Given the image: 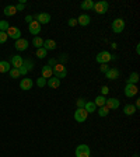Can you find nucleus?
<instances>
[{
	"label": "nucleus",
	"instance_id": "nucleus-1",
	"mask_svg": "<svg viewBox=\"0 0 140 157\" xmlns=\"http://www.w3.org/2000/svg\"><path fill=\"white\" fill-rule=\"evenodd\" d=\"M52 70H53V76H55V77H58L59 80H60V78H65L66 76H67V69H66L65 65L58 63L56 66H53V67H52Z\"/></svg>",
	"mask_w": 140,
	"mask_h": 157
},
{
	"label": "nucleus",
	"instance_id": "nucleus-2",
	"mask_svg": "<svg viewBox=\"0 0 140 157\" xmlns=\"http://www.w3.org/2000/svg\"><path fill=\"white\" fill-rule=\"evenodd\" d=\"M91 156V150H90V146L87 144H78L76 147V157H90Z\"/></svg>",
	"mask_w": 140,
	"mask_h": 157
},
{
	"label": "nucleus",
	"instance_id": "nucleus-3",
	"mask_svg": "<svg viewBox=\"0 0 140 157\" xmlns=\"http://www.w3.org/2000/svg\"><path fill=\"white\" fill-rule=\"evenodd\" d=\"M109 60H112V55L108 52V51H102V52H100L97 56H95V62L100 63V65L108 63Z\"/></svg>",
	"mask_w": 140,
	"mask_h": 157
},
{
	"label": "nucleus",
	"instance_id": "nucleus-4",
	"mask_svg": "<svg viewBox=\"0 0 140 157\" xmlns=\"http://www.w3.org/2000/svg\"><path fill=\"white\" fill-rule=\"evenodd\" d=\"M108 9H109V3L108 2H105V0H102V2H98V3H94V11L97 14H105L108 11Z\"/></svg>",
	"mask_w": 140,
	"mask_h": 157
},
{
	"label": "nucleus",
	"instance_id": "nucleus-5",
	"mask_svg": "<svg viewBox=\"0 0 140 157\" xmlns=\"http://www.w3.org/2000/svg\"><path fill=\"white\" fill-rule=\"evenodd\" d=\"M112 31L115 34H121L122 31L125 29V20L123 18H115L112 21Z\"/></svg>",
	"mask_w": 140,
	"mask_h": 157
},
{
	"label": "nucleus",
	"instance_id": "nucleus-6",
	"mask_svg": "<svg viewBox=\"0 0 140 157\" xmlns=\"http://www.w3.org/2000/svg\"><path fill=\"white\" fill-rule=\"evenodd\" d=\"M87 117H88V112L85 111L84 108H77L74 112V119L76 122H78V124H83V122L87 121Z\"/></svg>",
	"mask_w": 140,
	"mask_h": 157
},
{
	"label": "nucleus",
	"instance_id": "nucleus-7",
	"mask_svg": "<svg viewBox=\"0 0 140 157\" xmlns=\"http://www.w3.org/2000/svg\"><path fill=\"white\" fill-rule=\"evenodd\" d=\"M7 36L11 39H14V41H17V39L21 38V29L18 28V27H9V29L6 31Z\"/></svg>",
	"mask_w": 140,
	"mask_h": 157
},
{
	"label": "nucleus",
	"instance_id": "nucleus-8",
	"mask_svg": "<svg viewBox=\"0 0 140 157\" xmlns=\"http://www.w3.org/2000/svg\"><path fill=\"white\" fill-rule=\"evenodd\" d=\"M51 14L49 13H39V14H36V16H34V20L35 21H38L41 25L42 24H48V23H51Z\"/></svg>",
	"mask_w": 140,
	"mask_h": 157
},
{
	"label": "nucleus",
	"instance_id": "nucleus-9",
	"mask_svg": "<svg viewBox=\"0 0 140 157\" xmlns=\"http://www.w3.org/2000/svg\"><path fill=\"white\" fill-rule=\"evenodd\" d=\"M41 29H42V25H41L38 21H35V20H34L32 23L28 24V31H29V34H32V35H35V36H38V34L41 33Z\"/></svg>",
	"mask_w": 140,
	"mask_h": 157
},
{
	"label": "nucleus",
	"instance_id": "nucleus-10",
	"mask_svg": "<svg viewBox=\"0 0 140 157\" xmlns=\"http://www.w3.org/2000/svg\"><path fill=\"white\" fill-rule=\"evenodd\" d=\"M125 95L126 97H129V98H132V97H134V95L137 94V91H139V88H137V86L136 84H126L125 86Z\"/></svg>",
	"mask_w": 140,
	"mask_h": 157
},
{
	"label": "nucleus",
	"instance_id": "nucleus-11",
	"mask_svg": "<svg viewBox=\"0 0 140 157\" xmlns=\"http://www.w3.org/2000/svg\"><path fill=\"white\" fill-rule=\"evenodd\" d=\"M28 45H29V42L27 41V39H24V38H20V39H17L16 42H14V48H16L18 52L25 51V49L28 48Z\"/></svg>",
	"mask_w": 140,
	"mask_h": 157
},
{
	"label": "nucleus",
	"instance_id": "nucleus-12",
	"mask_svg": "<svg viewBox=\"0 0 140 157\" xmlns=\"http://www.w3.org/2000/svg\"><path fill=\"white\" fill-rule=\"evenodd\" d=\"M119 104H121V101H119L118 98H114V97L107 98V101H105V107H107L108 109H118V108H119Z\"/></svg>",
	"mask_w": 140,
	"mask_h": 157
},
{
	"label": "nucleus",
	"instance_id": "nucleus-13",
	"mask_svg": "<svg viewBox=\"0 0 140 157\" xmlns=\"http://www.w3.org/2000/svg\"><path fill=\"white\" fill-rule=\"evenodd\" d=\"M32 86H34L32 80H31V78H28V77L23 78V80L20 82V87H21V90H24V91H27V90H31V88H32Z\"/></svg>",
	"mask_w": 140,
	"mask_h": 157
},
{
	"label": "nucleus",
	"instance_id": "nucleus-14",
	"mask_svg": "<svg viewBox=\"0 0 140 157\" xmlns=\"http://www.w3.org/2000/svg\"><path fill=\"white\" fill-rule=\"evenodd\" d=\"M23 63H24V59L21 58V56H20V55H14L13 58H11L10 65L13 66V67H16V69H20L21 66H23Z\"/></svg>",
	"mask_w": 140,
	"mask_h": 157
},
{
	"label": "nucleus",
	"instance_id": "nucleus-15",
	"mask_svg": "<svg viewBox=\"0 0 140 157\" xmlns=\"http://www.w3.org/2000/svg\"><path fill=\"white\" fill-rule=\"evenodd\" d=\"M108 80H116L119 78V70L116 67H112V69H108V72L105 73Z\"/></svg>",
	"mask_w": 140,
	"mask_h": 157
},
{
	"label": "nucleus",
	"instance_id": "nucleus-16",
	"mask_svg": "<svg viewBox=\"0 0 140 157\" xmlns=\"http://www.w3.org/2000/svg\"><path fill=\"white\" fill-rule=\"evenodd\" d=\"M46 86L51 87V88H53V90H55V88H59L60 87V80H59L58 77H55V76H52L51 78L46 80Z\"/></svg>",
	"mask_w": 140,
	"mask_h": 157
},
{
	"label": "nucleus",
	"instance_id": "nucleus-17",
	"mask_svg": "<svg viewBox=\"0 0 140 157\" xmlns=\"http://www.w3.org/2000/svg\"><path fill=\"white\" fill-rule=\"evenodd\" d=\"M90 21H91V18H90L88 14H81V16L77 18V24H80L81 27H87L88 24H90Z\"/></svg>",
	"mask_w": 140,
	"mask_h": 157
},
{
	"label": "nucleus",
	"instance_id": "nucleus-18",
	"mask_svg": "<svg viewBox=\"0 0 140 157\" xmlns=\"http://www.w3.org/2000/svg\"><path fill=\"white\" fill-rule=\"evenodd\" d=\"M52 76H53L52 67H51V66H48V65H45L42 67V76H41V77H44V78H46V80H48V78H51Z\"/></svg>",
	"mask_w": 140,
	"mask_h": 157
},
{
	"label": "nucleus",
	"instance_id": "nucleus-19",
	"mask_svg": "<svg viewBox=\"0 0 140 157\" xmlns=\"http://www.w3.org/2000/svg\"><path fill=\"white\" fill-rule=\"evenodd\" d=\"M56 42L53 41V39H45L44 41V48L46 49V51H55L56 49Z\"/></svg>",
	"mask_w": 140,
	"mask_h": 157
},
{
	"label": "nucleus",
	"instance_id": "nucleus-20",
	"mask_svg": "<svg viewBox=\"0 0 140 157\" xmlns=\"http://www.w3.org/2000/svg\"><path fill=\"white\" fill-rule=\"evenodd\" d=\"M136 107L134 105H132V104H126L123 107V114L125 115H127V117H131V115H133V114H136Z\"/></svg>",
	"mask_w": 140,
	"mask_h": 157
},
{
	"label": "nucleus",
	"instance_id": "nucleus-21",
	"mask_svg": "<svg viewBox=\"0 0 140 157\" xmlns=\"http://www.w3.org/2000/svg\"><path fill=\"white\" fill-rule=\"evenodd\" d=\"M80 7H81V10H84V11L93 10L94 9V2H93V0H84V2H81Z\"/></svg>",
	"mask_w": 140,
	"mask_h": 157
},
{
	"label": "nucleus",
	"instance_id": "nucleus-22",
	"mask_svg": "<svg viewBox=\"0 0 140 157\" xmlns=\"http://www.w3.org/2000/svg\"><path fill=\"white\" fill-rule=\"evenodd\" d=\"M4 16H9V17H11V16H14V14L17 13V10H16V6H13V4H9V6H6L4 7Z\"/></svg>",
	"mask_w": 140,
	"mask_h": 157
},
{
	"label": "nucleus",
	"instance_id": "nucleus-23",
	"mask_svg": "<svg viewBox=\"0 0 140 157\" xmlns=\"http://www.w3.org/2000/svg\"><path fill=\"white\" fill-rule=\"evenodd\" d=\"M10 63L7 60H0V73H9L10 72Z\"/></svg>",
	"mask_w": 140,
	"mask_h": 157
},
{
	"label": "nucleus",
	"instance_id": "nucleus-24",
	"mask_svg": "<svg viewBox=\"0 0 140 157\" xmlns=\"http://www.w3.org/2000/svg\"><path fill=\"white\" fill-rule=\"evenodd\" d=\"M139 82V73L137 72H132L129 78H127V84H136Z\"/></svg>",
	"mask_w": 140,
	"mask_h": 157
},
{
	"label": "nucleus",
	"instance_id": "nucleus-25",
	"mask_svg": "<svg viewBox=\"0 0 140 157\" xmlns=\"http://www.w3.org/2000/svg\"><path fill=\"white\" fill-rule=\"evenodd\" d=\"M84 109L88 112V114H91V112H95L97 111V107H95V104L93 101H87L84 105Z\"/></svg>",
	"mask_w": 140,
	"mask_h": 157
},
{
	"label": "nucleus",
	"instance_id": "nucleus-26",
	"mask_svg": "<svg viewBox=\"0 0 140 157\" xmlns=\"http://www.w3.org/2000/svg\"><path fill=\"white\" fill-rule=\"evenodd\" d=\"M105 101H107V98H105L104 95H98V97L95 98L93 102L95 104V107L100 108V107H104V105H105Z\"/></svg>",
	"mask_w": 140,
	"mask_h": 157
},
{
	"label": "nucleus",
	"instance_id": "nucleus-27",
	"mask_svg": "<svg viewBox=\"0 0 140 157\" xmlns=\"http://www.w3.org/2000/svg\"><path fill=\"white\" fill-rule=\"evenodd\" d=\"M44 41H45V39H42L41 36H34L32 45L35 46L36 49H39V48H42V46H44Z\"/></svg>",
	"mask_w": 140,
	"mask_h": 157
},
{
	"label": "nucleus",
	"instance_id": "nucleus-28",
	"mask_svg": "<svg viewBox=\"0 0 140 157\" xmlns=\"http://www.w3.org/2000/svg\"><path fill=\"white\" fill-rule=\"evenodd\" d=\"M48 56V51H46L45 48H39V49H36V58H39V59H44V58H46Z\"/></svg>",
	"mask_w": 140,
	"mask_h": 157
},
{
	"label": "nucleus",
	"instance_id": "nucleus-29",
	"mask_svg": "<svg viewBox=\"0 0 140 157\" xmlns=\"http://www.w3.org/2000/svg\"><path fill=\"white\" fill-rule=\"evenodd\" d=\"M23 66H24V67H25L27 70H28V72H29V70H32V69H34V66H35V63H34L32 60H31V59H24V63H23Z\"/></svg>",
	"mask_w": 140,
	"mask_h": 157
},
{
	"label": "nucleus",
	"instance_id": "nucleus-30",
	"mask_svg": "<svg viewBox=\"0 0 140 157\" xmlns=\"http://www.w3.org/2000/svg\"><path fill=\"white\" fill-rule=\"evenodd\" d=\"M108 114H109V109H108L105 105H104V107H100V108H98V115H100V117L104 118V117H107Z\"/></svg>",
	"mask_w": 140,
	"mask_h": 157
},
{
	"label": "nucleus",
	"instance_id": "nucleus-31",
	"mask_svg": "<svg viewBox=\"0 0 140 157\" xmlns=\"http://www.w3.org/2000/svg\"><path fill=\"white\" fill-rule=\"evenodd\" d=\"M9 75H10V77H11V78H18V77H20L18 69L11 67V69H10V72H9Z\"/></svg>",
	"mask_w": 140,
	"mask_h": 157
},
{
	"label": "nucleus",
	"instance_id": "nucleus-32",
	"mask_svg": "<svg viewBox=\"0 0 140 157\" xmlns=\"http://www.w3.org/2000/svg\"><path fill=\"white\" fill-rule=\"evenodd\" d=\"M9 23H7L6 20H2V21H0V31H4V33H6L7 29H9Z\"/></svg>",
	"mask_w": 140,
	"mask_h": 157
},
{
	"label": "nucleus",
	"instance_id": "nucleus-33",
	"mask_svg": "<svg viewBox=\"0 0 140 157\" xmlns=\"http://www.w3.org/2000/svg\"><path fill=\"white\" fill-rule=\"evenodd\" d=\"M36 86H38V87H41V88H44L46 86V78L39 77L38 80H36Z\"/></svg>",
	"mask_w": 140,
	"mask_h": 157
},
{
	"label": "nucleus",
	"instance_id": "nucleus-34",
	"mask_svg": "<svg viewBox=\"0 0 140 157\" xmlns=\"http://www.w3.org/2000/svg\"><path fill=\"white\" fill-rule=\"evenodd\" d=\"M7 38H9L7 34L4 33V31H0V44H4L7 41Z\"/></svg>",
	"mask_w": 140,
	"mask_h": 157
},
{
	"label": "nucleus",
	"instance_id": "nucleus-35",
	"mask_svg": "<svg viewBox=\"0 0 140 157\" xmlns=\"http://www.w3.org/2000/svg\"><path fill=\"white\" fill-rule=\"evenodd\" d=\"M85 102H87V101H85L84 98H78L77 102H76V104H77V108H84Z\"/></svg>",
	"mask_w": 140,
	"mask_h": 157
},
{
	"label": "nucleus",
	"instance_id": "nucleus-36",
	"mask_svg": "<svg viewBox=\"0 0 140 157\" xmlns=\"http://www.w3.org/2000/svg\"><path fill=\"white\" fill-rule=\"evenodd\" d=\"M58 65V59H55V58H51L48 60V66H51V67H53V66H56Z\"/></svg>",
	"mask_w": 140,
	"mask_h": 157
},
{
	"label": "nucleus",
	"instance_id": "nucleus-37",
	"mask_svg": "<svg viewBox=\"0 0 140 157\" xmlns=\"http://www.w3.org/2000/svg\"><path fill=\"white\" fill-rule=\"evenodd\" d=\"M67 25L69 27H76L77 25V20L76 18H69L67 20Z\"/></svg>",
	"mask_w": 140,
	"mask_h": 157
},
{
	"label": "nucleus",
	"instance_id": "nucleus-38",
	"mask_svg": "<svg viewBox=\"0 0 140 157\" xmlns=\"http://www.w3.org/2000/svg\"><path fill=\"white\" fill-rule=\"evenodd\" d=\"M59 60H60V65H65V63L67 62V55H66V53H62L60 58H59Z\"/></svg>",
	"mask_w": 140,
	"mask_h": 157
},
{
	"label": "nucleus",
	"instance_id": "nucleus-39",
	"mask_svg": "<svg viewBox=\"0 0 140 157\" xmlns=\"http://www.w3.org/2000/svg\"><path fill=\"white\" fill-rule=\"evenodd\" d=\"M18 72H20V76H25L27 73H28V70H27V69L24 67V66H21V67L18 69Z\"/></svg>",
	"mask_w": 140,
	"mask_h": 157
},
{
	"label": "nucleus",
	"instance_id": "nucleus-40",
	"mask_svg": "<svg viewBox=\"0 0 140 157\" xmlns=\"http://www.w3.org/2000/svg\"><path fill=\"white\" fill-rule=\"evenodd\" d=\"M109 93V88L107 87V86H102L101 87V95H105V94H108Z\"/></svg>",
	"mask_w": 140,
	"mask_h": 157
},
{
	"label": "nucleus",
	"instance_id": "nucleus-41",
	"mask_svg": "<svg viewBox=\"0 0 140 157\" xmlns=\"http://www.w3.org/2000/svg\"><path fill=\"white\" fill-rule=\"evenodd\" d=\"M108 69H109V67H108V65H107V63H104V65H101L100 70H101L102 73H107V72H108Z\"/></svg>",
	"mask_w": 140,
	"mask_h": 157
},
{
	"label": "nucleus",
	"instance_id": "nucleus-42",
	"mask_svg": "<svg viewBox=\"0 0 140 157\" xmlns=\"http://www.w3.org/2000/svg\"><path fill=\"white\" fill-rule=\"evenodd\" d=\"M16 10H17V11H21V10H24V4L18 3V4L16 6Z\"/></svg>",
	"mask_w": 140,
	"mask_h": 157
},
{
	"label": "nucleus",
	"instance_id": "nucleus-43",
	"mask_svg": "<svg viewBox=\"0 0 140 157\" xmlns=\"http://www.w3.org/2000/svg\"><path fill=\"white\" fill-rule=\"evenodd\" d=\"M25 21H27L28 24L32 23V21H34V17H32V16H27V17H25Z\"/></svg>",
	"mask_w": 140,
	"mask_h": 157
},
{
	"label": "nucleus",
	"instance_id": "nucleus-44",
	"mask_svg": "<svg viewBox=\"0 0 140 157\" xmlns=\"http://www.w3.org/2000/svg\"><path fill=\"white\" fill-rule=\"evenodd\" d=\"M134 107H136V109L140 107V100H136V102H134Z\"/></svg>",
	"mask_w": 140,
	"mask_h": 157
},
{
	"label": "nucleus",
	"instance_id": "nucleus-45",
	"mask_svg": "<svg viewBox=\"0 0 140 157\" xmlns=\"http://www.w3.org/2000/svg\"><path fill=\"white\" fill-rule=\"evenodd\" d=\"M136 53H137V55H140V45H139V44L136 45Z\"/></svg>",
	"mask_w": 140,
	"mask_h": 157
},
{
	"label": "nucleus",
	"instance_id": "nucleus-46",
	"mask_svg": "<svg viewBox=\"0 0 140 157\" xmlns=\"http://www.w3.org/2000/svg\"><path fill=\"white\" fill-rule=\"evenodd\" d=\"M133 157H139V156H137V154H136V156H133Z\"/></svg>",
	"mask_w": 140,
	"mask_h": 157
}]
</instances>
